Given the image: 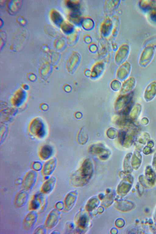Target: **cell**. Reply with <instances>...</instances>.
<instances>
[{"label": "cell", "instance_id": "obj_1", "mask_svg": "<svg viewBox=\"0 0 156 234\" xmlns=\"http://www.w3.org/2000/svg\"><path fill=\"white\" fill-rule=\"evenodd\" d=\"M46 195L41 191L35 194L29 204L30 209L36 211L44 209L47 203L48 199Z\"/></svg>", "mask_w": 156, "mask_h": 234}, {"label": "cell", "instance_id": "obj_2", "mask_svg": "<svg viewBox=\"0 0 156 234\" xmlns=\"http://www.w3.org/2000/svg\"><path fill=\"white\" fill-rule=\"evenodd\" d=\"M59 210L56 208L52 210L48 214L45 222L47 228L52 229L55 228L58 223L60 218Z\"/></svg>", "mask_w": 156, "mask_h": 234}, {"label": "cell", "instance_id": "obj_3", "mask_svg": "<svg viewBox=\"0 0 156 234\" xmlns=\"http://www.w3.org/2000/svg\"><path fill=\"white\" fill-rule=\"evenodd\" d=\"M37 178V173L35 170H30L28 172L25 176L22 182L24 189L27 190L31 189L36 183Z\"/></svg>", "mask_w": 156, "mask_h": 234}, {"label": "cell", "instance_id": "obj_4", "mask_svg": "<svg viewBox=\"0 0 156 234\" xmlns=\"http://www.w3.org/2000/svg\"><path fill=\"white\" fill-rule=\"evenodd\" d=\"M37 218V211L31 210L25 216L23 221L24 229L27 230L31 229L34 226Z\"/></svg>", "mask_w": 156, "mask_h": 234}, {"label": "cell", "instance_id": "obj_5", "mask_svg": "<svg viewBox=\"0 0 156 234\" xmlns=\"http://www.w3.org/2000/svg\"><path fill=\"white\" fill-rule=\"evenodd\" d=\"M29 194L27 190L24 189L20 191L16 195L15 199L14 204L17 207H23L28 200Z\"/></svg>", "mask_w": 156, "mask_h": 234}, {"label": "cell", "instance_id": "obj_6", "mask_svg": "<svg viewBox=\"0 0 156 234\" xmlns=\"http://www.w3.org/2000/svg\"><path fill=\"white\" fill-rule=\"evenodd\" d=\"M57 183L56 178L52 176L47 179L43 184L41 191L47 194L51 193L54 190Z\"/></svg>", "mask_w": 156, "mask_h": 234}, {"label": "cell", "instance_id": "obj_7", "mask_svg": "<svg viewBox=\"0 0 156 234\" xmlns=\"http://www.w3.org/2000/svg\"><path fill=\"white\" fill-rule=\"evenodd\" d=\"M129 51L128 46L123 44L119 48L115 56V61L117 64H120L126 58Z\"/></svg>", "mask_w": 156, "mask_h": 234}, {"label": "cell", "instance_id": "obj_8", "mask_svg": "<svg viewBox=\"0 0 156 234\" xmlns=\"http://www.w3.org/2000/svg\"><path fill=\"white\" fill-rule=\"evenodd\" d=\"M56 166V161L55 159H52L47 161L44 165L42 173L44 175L48 176L51 174Z\"/></svg>", "mask_w": 156, "mask_h": 234}, {"label": "cell", "instance_id": "obj_9", "mask_svg": "<svg viewBox=\"0 0 156 234\" xmlns=\"http://www.w3.org/2000/svg\"><path fill=\"white\" fill-rule=\"evenodd\" d=\"M113 27V24L109 18L105 19L102 23L101 27V31L103 35L108 36L110 34Z\"/></svg>", "mask_w": 156, "mask_h": 234}, {"label": "cell", "instance_id": "obj_10", "mask_svg": "<svg viewBox=\"0 0 156 234\" xmlns=\"http://www.w3.org/2000/svg\"><path fill=\"white\" fill-rule=\"evenodd\" d=\"M66 5L70 10V13L80 14V5L78 2L69 0L66 2Z\"/></svg>", "mask_w": 156, "mask_h": 234}, {"label": "cell", "instance_id": "obj_11", "mask_svg": "<svg viewBox=\"0 0 156 234\" xmlns=\"http://www.w3.org/2000/svg\"><path fill=\"white\" fill-rule=\"evenodd\" d=\"M32 133L39 137H42L44 136L45 129L43 125H41L33 126L30 129Z\"/></svg>", "mask_w": 156, "mask_h": 234}, {"label": "cell", "instance_id": "obj_12", "mask_svg": "<svg viewBox=\"0 0 156 234\" xmlns=\"http://www.w3.org/2000/svg\"><path fill=\"white\" fill-rule=\"evenodd\" d=\"M52 149L49 146L46 145L43 147L40 152V155L42 159H48L51 156L52 153Z\"/></svg>", "mask_w": 156, "mask_h": 234}, {"label": "cell", "instance_id": "obj_13", "mask_svg": "<svg viewBox=\"0 0 156 234\" xmlns=\"http://www.w3.org/2000/svg\"><path fill=\"white\" fill-rule=\"evenodd\" d=\"M81 24L84 28L88 30L92 29L94 26L93 20L89 18H86L83 20Z\"/></svg>", "mask_w": 156, "mask_h": 234}, {"label": "cell", "instance_id": "obj_14", "mask_svg": "<svg viewBox=\"0 0 156 234\" xmlns=\"http://www.w3.org/2000/svg\"><path fill=\"white\" fill-rule=\"evenodd\" d=\"M62 27L63 31L66 34L71 33L74 30L73 25L69 23H64L62 24Z\"/></svg>", "mask_w": 156, "mask_h": 234}, {"label": "cell", "instance_id": "obj_15", "mask_svg": "<svg viewBox=\"0 0 156 234\" xmlns=\"http://www.w3.org/2000/svg\"><path fill=\"white\" fill-rule=\"evenodd\" d=\"M51 14V17L53 21L56 24H60L62 22V18L61 15L58 12L54 11Z\"/></svg>", "mask_w": 156, "mask_h": 234}, {"label": "cell", "instance_id": "obj_16", "mask_svg": "<svg viewBox=\"0 0 156 234\" xmlns=\"http://www.w3.org/2000/svg\"><path fill=\"white\" fill-rule=\"evenodd\" d=\"M104 67V66L103 63H97L94 66L92 72L95 74L99 73L103 71Z\"/></svg>", "mask_w": 156, "mask_h": 234}, {"label": "cell", "instance_id": "obj_17", "mask_svg": "<svg viewBox=\"0 0 156 234\" xmlns=\"http://www.w3.org/2000/svg\"><path fill=\"white\" fill-rule=\"evenodd\" d=\"M46 228L45 225H40L36 228L34 233V234H46L47 232Z\"/></svg>", "mask_w": 156, "mask_h": 234}, {"label": "cell", "instance_id": "obj_18", "mask_svg": "<svg viewBox=\"0 0 156 234\" xmlns=\"http://www.w3.org/2000/svg\"><path fill=\"white\" fill-rule=\"evenodd\" d=\"M33 166V168L35 170H39L41 168V165L39 163H36Z\"/></svg>", "mask_w": 156, "mask_h": 234}, {"label": "cell", "instance_id": "obj_19", "mask_svg": "<svg viewBox=\"0 0 156 234\" xmlns=\"http://www.w3.org/2000/svg\"><path fill=\"white\" fill-rule=\"evenodd\" d=\"M86 218L84 217H82L80 220V223L82 226L84 227L86 224Z\"/></svg>", "mask_w": 156, "mask_h": 234}]
</instances>
